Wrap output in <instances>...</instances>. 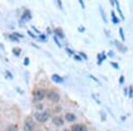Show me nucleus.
Wrapping results in <instances>:
<instances>
[{"mask_svg": "<svg viewBox=\"0 0 133 131\" xmlns=\"http://www.w3.org/2000/svg\"><path fill=\"white\" fill-rule=\"evenodd\" d=\"M36 119L39 122H45L49 119L48 112H43V113H36L35 114Z\"/></svg>", "mask_w": 133, "mask_h": 131, "instance_id": "1", "label": "nucleus"}, {"mask_svg": "<svg viewBox=\"0 0 133 131\" xmlns=\"http://www.w3.org/2000/svg\"><path fill=\"white\" fill-rule=\"evenodd\" d=\"M52 121H53V123L56 124V125H58V126L63 125V121H62V119H61V118H59V117H55V118H53Z\"/></svg>", "mask_w": 133, "mask_h": 131, "instance_id": "6", "label": "nucleus"}, {"mask_svg": "<svg viewBox=\"0 0 133 131\" xmlns=\"http://www.w3.org/2000/svg\"><path fill=\"white\" fill-rule=\"evenodd\" d=\"M14 35H15V36H18L19 37H23V36H22V35H21V34H19V33H14Z\"/></svg>", "mask_w": 133, "mask_h": 131, "instance_id": "17", "label": "nucleus"}, {"mask_svg": "<svg viewBox=\"0 0 133 131\" xmlns=\"http://www.w3.org/2000/svg\"><path fill=\"white\" fill-rule=\"evenodd\" d=\"M66 120L68 121L71 122V121H74L76 120V116H75L73 113H66Z\"/></svg>", "mask_w": 133, "mask_h": 131, "instance_id": "8", "label": "nucleus"}, {"mask_svg": "<svg viewBox=\"0 0 133 131\" xmlns=\"http://www.w3.org/2000/svg\"><path fill=\"white\" fill-rule=\"evenodd\" d=\"M123 76H122L121 77V82H123Z\"/></svg>", "mask_w": 133, "mask_h": 131, "instance_id": "18", "label": "nucleus"}, {"mask_svg": "<svg viewBox=\"0 0 133 131\" xmlns=\"http://www.w3.org/2000/svg\"><path fill=\"white\" fill-rule=\"evenodd\" d=\"M65 131H68V130H65Z\"/></svg>", "mask_w": 133, "mask_h": 131, "instance_id": "19", "label": "nucleus"}, {"mask_svg": "<svg viewBox=\"0 0 133 131\" xmlns=\"http://www.w3.org/2000/svg\"><path fill=\"white\" fill-rule=\"evenodd\" d=\"M7 131H18V129H17V127L12 125V126H10L9 128H8Z\"/></svg>", "mask_w": 133, "mask_h": 131, "instance_id": "12", "label": "nucleus"}, {"mask_svg": "<svg viewBox=\"0 0 133 131\" xmlns=\"http://www.w3.org/2000/svg\"><path fill=\"white\" fill-rule=\"evenodd\" d=\"M112 18H113V21H114V23H115V24H116V23L119 22V20H118V19L116 18V17H115V12H112Z\"/></svg>", "mask_w": 133, "mask_h": 131, "instance_id": "13", "label": "nucleus"}, {"mask_svg": "<svg viewBox=\"0 0 133 131\" xmlns=\"http://www.w3.org/2000/svg\"><path fill=\"white\" fill-rule=\"evenodd\" d=\"M34 123L30 117H28L24 123V130L25 131H33L34 130Z\"/></svg>", "mask_w": 133, "mask_h": 131, "instance_id": "2", "label": "nucleus"}, {"mask_svg": "<svg viewBox=\"0 0 133 131\" xmlns=\"http://www.w3.org/2000/svg\"><path fill=\"white\" fill-rule=\"evenodd\" d=\"M48 98L51 101H53V102H59V94L56 93V92H53V91H51L48 93Z\"/></svg>", "mask_w": 133, "mask_h": 131, "instance_id": "3", "label": "nucleus"}, {"mask_svg": "<svg viewBox=\"0 0 133 131\" xmlns=\"http://www.w3.org/2000/svg\"><path fill=\"white\" fill-rule=\"evenodd\" d=\"M55 34L59 36L61 38H63V37H64V35H63V33H62V31L61 30V29H55Z\"/></svg>", "mask_w": 133, "mask_h": 131, "instance_id": "10", "label": "nucleus"}, {"mask_svg": "<svg viewBox=\"0 0 133 131\" xmlns=\"http://www.w3.org/2000/svg\"><path fill=\"white\" fill-rule=\"evenodd\" d=\"M130 98L132 96V87L130 88Z\"/></svg>", "mask_w": 133, "mask_h": 131, "instance_id": "16", "label": "nucleus"}, {"mask_svg": "<svg viewBox=\"0 0 133 131\" xmlns=\"http://www.w3.org/2000/svg\"><path fill=\"white\" fill-rule=\"evenodd\" d=\"M51 78H52L53 81H55V82H57V83H61L62 81H63V79H62L61 76L58 75V74H53Z\"/></svg>", "mask_w": 133, "mask_h": 131, "instance_id": "7", "label": "nucleus"}, {"mask_svg": "<svg viewBox=\"0 0 133 131\" xmlns=\"http://www.w3.org/2000/svg\"><path fill=\"white\" fill-rule=\"evenodd\" d=\"M30 18H31V16H30V13H29V11H25V12L23 13V15H22V20H29Z\"/></svg>", "mask_w": 133, "mask_h": 131, "instance_id": "9", "label": "nucleus"}, {"mask_svg": "<svg viewBox=\"0 0 133 131\" xmlns=\"http://www.w3.org/2000/svg\"><path fill=\"white\" fill-rule=\"evenodd\" d=\"M72 130L73 131H86V127L83 125H75L72 127Z\"/></svg>", "mask_w": 133, "mask_h": 131, "instance_id": "5", "label": "nucleus"}, {"mask_svg": "<svg viewBox=\"0 0 133 131\" xmlns=\"http://www.w3.org/2000/svg\"><path fill=\"white\" fill-rule=\"evenodd\" d=\"M29 59H28V58H26V59H25V60H24L25 65H26V66H28V64H29Z\"/></svg>", "mask_w": 133, "mask_h": 131, "instance_id": "15", "label": "nucleus"}, {"mask_svg": "<svg viewBox=\"0 0 133 131\" xmlns=\"http://www.w3.org/2000/svg\"><path fill=\"white\" fill-rule=\"evenodd\" d=\"M12 52L14 53L16 56H19L21 54V49H17V48H14V50H12Z\"/></svg>", "mask_w": 133, "mask_h": 131, "instance_id": "11", "label": "nucleus"}, {"mask_svg": "<svg viewBox=\"0 0 133 131\" xmlns=\"http://www.w3.org/2000/svg\"><path fill=\"white\" fill-rule=\"evenodd\" d=\"M120 34H121L122 39L124 41V36H123V29H120Z\"/></svg>", "mask_w": 133, "mask_h": 131, "instance_id": "14", "label": "nucleus"}, {"mask_svg": "<svg viewBox=\"0 0 133 131\" xmlns=\"http://www.w3.org/2000/svg\"><path fill=\"white\" fill-rule=\"evenodd\" d=\"M44 96V91L43 89H38L35 92V98L36 100H42Z\"/></svg>", "mask_w": 133, "mask_h": 131, "instance_id": "4", "label": "nucleus"}]
</instances>
